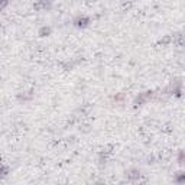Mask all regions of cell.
<instances>
[{
    "label": "cell",
    "mask_w": 185,
    "mask_h": 185,
    "mask_svg": "<svg viewBox=\"0 0 185 185\" xmlns=\"http://www.w3.org/2000/svg\"><path fill=\"white\" fill-rule=\"evenodd\" d=\"M87 22H88V19H87V18H80V19L77 20V25H78V26H84Z\"/></svg>",
    "instance_id": "obj_2"
},
{
    "label": "cell",
    "mask_w": 185,
    "mask_h": 185,
    "mask_svg": "<svg viewBox=\"0 0 185 185\" xmlns=\"http://www.w3.org/2000/svg\"><path fill=\"white\" fill-rule=\"evenodd\" d=\"M7 172H9V169H7L6 166H0V178L6 176V175H7Z\"/></svg>",
    "instance_id": "obj_1"
}]
</instances>
